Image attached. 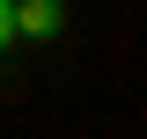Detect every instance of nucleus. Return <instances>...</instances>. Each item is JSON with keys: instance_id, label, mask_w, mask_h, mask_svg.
<instances>
[{"instance_id": "nucleus-1", "label": "nucleus", "mask_w": 147, "mask_h": 139, "mask_svg": "<svg viewBox=\"0 0 147 139\" xmlns=\"http://www.w3.org/2000/svg\"><path fill=\"white\" fill-rule=\"evenodd\" d=\"M66 0H22V37H59Z\"/></svg>"}, {"instance_id": "nucleus-2", "label": "nucleus", "mask_w": 147, "mask_h": 139, "mask_svg": "<svg viewBox=\"0 0 147 139\" xmlns=\"http://www.w3.org/2000/svg\"><path fill=\"white\" fill-rule=\"evenodd\" d=\"M22 37V0H0V51Z\"/></svg>"}]
</instances>
